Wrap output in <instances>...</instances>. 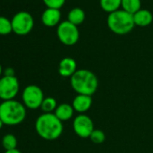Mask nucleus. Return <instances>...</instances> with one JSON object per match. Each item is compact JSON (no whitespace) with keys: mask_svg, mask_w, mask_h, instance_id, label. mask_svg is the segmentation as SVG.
I'll return each instance as SVG.
<instances>
[{"mask_svg":"<svg viewBox=\"0 0 153 153\" xmlns=\"http://www.w3.org/2000/svg\"><path fill=\"white\" fill-rule=\"evenodd\" d=\"M73 130L75 133L80 138H89L95 130L93 120L86 114L76 115L73 120Z\"/></svg>","mask_w":153,"mask_h":153,"instance_id":"obj_9","label":"nucleus"},{"mask_svg":"<svg viewBox=\"0 0 153 153\" xmlns=\"http://www.w3.org/2000/svg\"><path fill=\"white\" fill-rule=\"evenodd\" d=\"M100 6L103 10L111 14L122 6V0H100Z\"/></svg>","mask_w":153,"mask_h":153,"instance_id":"obj_17","label":"nucleus"},{"mask_svg":"<svg viewBox=\"0 0 153 153\" xmlns=\"http://www.w3.org/2000/svg\"><path fill=\"white\" fill-rule=\"evenodd\" d=\"M5 153H22L19 149H10V150H6Z\"/></svg>","mask_w":153,"mask_h":153,"instance_id":"obj_24","label":"nucleus"},{"mask_svg":"<svg viewBox=\"0 0 153 153\" xmlns=\"http://www.w3.org/2000/svg\"><path fill=\"white\" fill-rule=\"evenodd\" d=\"M57 100L54 97H45L42 101V104L41 105V109L44 114H53L58 107Z\"/></svg>","mask_w":153,"mask_h":153,"instance_id":"obj_18","label":"nucleus"},{"mask_svg":"<svg viewBox=\"0 0 153 153\" xmlns=\"http://www.w3.org/2000/svg\"><path fill=\"white\" fill-rule=\"evenodd\" d=\"M2 73H3V68H2L1 64H0V76L2 75Z\"/></svg>","mask_w":153,"mask_h":153,"instance_id":"obj_26","label":"nucleus"},{"mask_svg":"<svg viewBox=\"0 0 153 153\" xmlns=\"http://www.w3.org/2000/svg\"><path fill=\"white\" fill-rule=\"evenodd\" d=\"M140 0H122V7L123 10L131 15H134L140 10Z\"/></svg>","mask_w":153,"mask_h":153,"instance_id":"obj_16","label":"nucleus"},{"mask_svg":"<svg viewBox=\"0 0 153 153\" xmlns=\"http://www.w3.org/2000/svg\"><path fill=\"white\" fill-rule=\"evenodd\" d=\"M59 74L64 78H71L75 74L76 69V62L73 58H63L59 63Z\"/></svg>","mask_w":153,"mask_h":153,"instance_id":"obj_11","label":"nucleus"},{"mask_svg":"<svg viewBox=\"0 0 153 153\" xmlns=\"http://www.w3.org/2000/svg\"><path fill=\"white\" fill-rule=\"evenodd\" d=\"M44 94L42 88L36 85L27 86L22 94V100L25 106L28 109L35 110L41 108L44 99Z\"/></svg>","mask_w":153,"mask_h":153,"instance_id":"obj_5","label":"nucleus"},{"mask_svg":"<svg viewBox=\"0 0 153 153\" xmlns=\"http://www.w3.org/2000/svg\"><path fill=\"white\" fill-rule=\"evenodd\" d=\"M61 15L59 12V9H54V8H48L44 10L42 16V24L48 27H53L57 25L60 20Z\"/></svg>","mask_w":153,"mask_h":153,"instance_id":"obj_12","label":"nucleus"},{"mask_svg":"<svg viewBox=\"0 0 153 153\" xmlns=\"http://www.w3.org/2000/svg\"><path fill=\"white\" fill-rule=\"evenodd\" d=\"M66 0H43L44 4L47 6L48 8H54L59 9L65 4Z\"/></svg>","mask_w":153,"mask_h":153,"instance_id":"obj_22","label":"nucleus"},{"mask_svg":"<svg viewBox=\"0 0 153 153\" xmlns=\"http://www.w3.org/2000/svg\"><path fill=\"white\" fill-rule=\"evenodd\" d=\"M25 117L26 107L23 103L13 99L0 104V119L5 125H18L25 121Z\"/></svg>","mask_w":153,"mask_h":153,"instance_id":"obj_3","label":"nucleus"},{"mask_svg":"<svg viewBox=\"0 0 153 153\" xmlns=\"http://www.w3.org/2000/svg\"><path fill=\"white\" fill-rule=\"evenodd\" d=\"M107 25L109 29L118 34L124 35L129 33L134 28L133 15H131L124 10H117L109 14L107 17Z\"/></svg>","mask_w":153,"mask_h":153,"instance_id":"obj_4","label":"nucleus"},{"mask_svg":"<svg viewBox=\"0 0 153 153\" xmlns=\"http://www.w3.org/2000/svg\"><path fill=\"white\" fill-rule=\"evenodd\" d=\"M89 139L95 144H101L105 140V134L103 131L99 129H95L91 133Z\"/></svg>","mask_w":153,"mask_h":153,"instance_id":"obj_21","label":"nucleus"},{"mask_svg":"<svg viewBox=\"0 0 153 153\" xmlns=\"http://www.w3.org/2000/svg\"><path fill=\"white\" fill-rule=\"evenodd\" d=\"M37 134L46 140H54L63 132V123L54 114H42L35 122Z\"/></svg>","mask_w":153,"mask_h":153,"instance_id":"obj_2","label":"nucleus"},{"mask_svg":"<svg viewBox=\"0 0 153 153\" xmlns=\"http://www.w3.org/2000/svg\"><path fill=\"white\" fill-rule=\"evenodd\" d=\"M19 80L16 76H4L0 79V99L13 100L19 92Z\"/></svg>","mask_w":153,"mask_h":153,"instance_id":"obj_8","label":"nucleus"},{"mask_svg":"<svg viewBox=\"0 0 153 153\" xmlns=\"http://www.w3.org/2000/svg\"><path fill=\"white\" fill-rule=\"evenodd\" d=\"M12 32V22L5 16H0V35H7Z\"/></svg>","mask_w":153,"mask_h":153,"instance_id":"obj_20","label":"nucleus"},{"mask_svg":"<svg viewBox=\"0 0 153 153\" xmlns=\"http://www.w3.org/2000/svg\"><path fill=\"white\" fill-rule=\"evenodd\" d=\"M2 145L6 150L15 149L17 147V139L13 134H6L2 139Z\"/></svg>","mask_w":153,"mask_h":153,"instance_id":"obj_19","label":"nucleus"},{"mask_svg":"<svg viewBox=\"0 0 153 153\" xmlns=\"http://www.w3.org/2000/svg\"><path fill=\"white\" fill-rule=\"evenodd\" d=\"M74 109L72 105L69 104H60L58 105V107L56 108L55 112L53 113L57 118H59L61 122H65V121H68L70 120L73 115H74Z\"/></svg>","mask_w":153,"mask_h":153,"instance_id":"obj_13","label":"nucleus"},{"mask_svg":"<svg viewBox=\"0 0 153 153\" xmlns=\"http://www.w3.org/2000/svg\"><path fill=\"white\" fill-rule=\"evenodd\" d=\"M85 17H86L85 12L79 7H76L69 11L68 15V21L78 26L79 25H81L84 22Z\"/></svg>","mask_w":153,"mask_h":153,"instance_id":"obj_15","label":"nucleus"},{"mask_svg":"<svg viewBox=\"0 0 153 153\" xmlns=\"http://www.w3.org/2000/svg\"><path fill=\"white\" fill-rule=\"evenodd\" d=\"M133 20H134L135 25L145 27L151 24L153 20V16L149 10L140 9L133 15Z\"/></svg>","mask_w":153,"mask_h":153,"instance_id":"obj_14","label":"nucleus"},{"mask_svg":"<svg viewBox=\"0 0 153 153\" xmlns=\"http://www.w3.org/2000/svg\"><path fill=\"white\" fill-rule=\"evenodd\" d=\"M93 99L91 96H86V95H76L73 101H72V106L75 112L79 113V114L87 113L92 106Z\"/></svg>","mask_w":153,"mask_h":153,"instance_id":"obj_10","label":"nucleus"},{"mask_svg":"<svg viewBox=\"0 0 153 153\" xmlns=\"http://www.w3.org/2000/svg\"><path fill=\"white\" fill-rule=\"evenodd\" d=\"M70 86L78 95L93 96L98 88V79L88 69H78L70 78Z\"/></svg>","mask_w":153,"mask_h":153,"instance_id":"obj_1","label":"nucleus"},{"mask_svg":"<svg viewBox=\"0 0 153 153\" xmlns=\"http://www.w3.org/2000/svg\"><path fill=\"white\" fill-rule=\"evenodd\" d=\"M59 40L67 46H72L78 42L79 39V31L76 25L68 21L60 23L57 29Z\"/></svg>","mask_w":153,"mask_h":153,"instance_id":"obj_6","label":"nucleus"},{"mask_svg":"<svg viewBox=\"0 0 153 153\" xmlns=\"http://www.w3.org/2000/svg\"><path fill=\"white\" fill-rule=\"evenodd\" d=\"M5 76H15V70L12 68H7L5 69Z\"/></svg>","mask_w":153,"mask_h":153,"instance_id":"obj_23","label":"nucleus"},{"mask_svg":"<svg viewBox=\"0 0 153 153\" xmlns=\"http://www.w3.org/2000/svg\"><path fill=\"white\" fill-rule=\"evenodd\" d=\"M3 125H4V123H3V122H2V120L0 119V130L2 129V127H3Z\"/></svg>","mask_w":153,"mask_h":153,"instance_id":"obj_25","label":"nucleus"},{"mask_svg":"<svg viewBox=\"0 0 153 153\" xmlns=\"http://www.w3.org/2000/svg\"><path fill=\"white\" fill-rule=\"evenodd\" d=\"M13 32L17 35H26L33 28L34 21L31 14L25 11L16 13L12 18Z\"/></svg>","mask_w":153,"mask_h":153,"instance_id":"obj_7","label":"nucleus"}]
</instances>
